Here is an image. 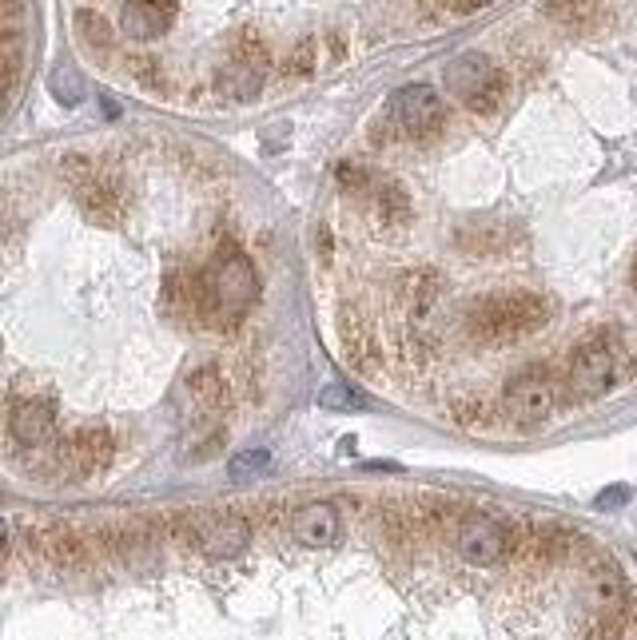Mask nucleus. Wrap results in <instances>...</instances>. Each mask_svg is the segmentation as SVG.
<instances>
[{
  "label": "nucleus",
  "instance_id": "9",
  "mask_svg": "<svg viewBox=\"0 0 637 640\" xmlns=\"http://www.w3.org/2000/svg\"><path fill=\"white\" fill-rule=\"evenodd\" d=\"M108 462H112V434L108 430H80L56 450V465L68 477L100 474Z\"/></svg>",
  "mask_w": 637,
  "mask_h": 640
},
{
  "label": "nucleus",
  "instance_id": "14",
  "mask_svg": "<svg viewBox=\"0 0 637 640\" xmlns=\"http://www.w3.org/2000/svg\"><path fill=\"white\" fill-rule=\"evenodd\" d=\"M179 12V0H124V12H120V29L132 36V41H156L172 29Z\"/></svg>",
  "mask_w": 637,
  "mask_h": 640
},
{
  "label": "nucleus",
  "instance_id": "20",
  "mask_svg": "<svg viewBox=\"0 0 637 640\" xmlns=\"http://www.w3.org/2000/svg\"><path fill=\"white\" fill-rule=\"evenodd\" d=\"M48 88H53L56 103H64V108H76L84 100V80L73 64H56L53 76H48Z\"/></svg>",
  "mask_w": 637,
  "mask_h": 640
},
{
  "label": "nucleus",
  "instance_id": "12",
  "mask_svg": "<svg viewBox=\"0 0 637 640\" xmlns=\"http://www.w3.org/2000/svg\"><path fill=\"white\" fill-rule=\"evenodd\" d=\"M9 434L24 450H44L56 438V410L44 398H21L9 413Z\"/></svg>",
  "mask_w": 637,
  "mask_h": 640
},
{
  "label": "nucleus",
  "instance_id": "4",
  "mask_svg": "<svg viewBox=\"0 0 637 640\" xmlns=\"http://www.w3.org/2000/svg\"><path fill=\"white\" fill-rule=\"evenodd\" d=\"M565 383H570V394L582 402L602 398L617 383V346L609 342V334H590V339L578 342V351L570 354Z\"/></svg>",
  "mask_w": 637,
  "mask_h": 640
},
{
  "label": "nucleus",
  "instance_id": "25",
  "mask_svg": "<svg viewBox=\"0 0 637 640\" xmlns=\"http://www.w3.org/2000/svg\"><path fill=\"white\" fill-rule=\"evenodd\" d=\"M315 68V41H304L299 48L292 52V60H287V73L292 76H307Z\"/></svg>",
  "mask_w": 637,
  "mask_h": 640
},
{
  "label": "nucleus",
  "instance_id": "21",
  "mask_svg": "<svg viewBox=\"0 0 637 640\" xmlns=\"http://www.w3.org/2000/svg\"><path fill=\"white\" fill-rule=\"evenodd\" d=\"M319 406L323 410H371V398H366L363 390H355V386H347V383H331L319 390Z\"/></svg>",
  "mask_w": 637,
  "mask_h": 640
},
{
  "label": "nucleus",
  "instance_id": "6",
  "mask_svg": "<svg viewBox=\"0 0 637 640\" xmlns=\"http://www.w3.org/2000/svg\"><path fill=\"white\" fill-rule=\"evenodd\" d=\"M442 120H447V108H442V96L430 84H407L387 103V124L407 140H422V135L439 132Z\"/></svg>",
  "mask_w": 637,
  "mask_h": 640
},
{
  "label": "nucleus",
  "instance_id": "26",
  "mask_svg": "<svg viewBox=\"0 0 637 640\" xmlns=\"http://www.w3.org/2000/svg\"><path fill=\"white\" fill-rule=\"evenodd\" d=\"M626 501H629V486H609V489H602V494L594 497L597 509H622Z\"/></svg>",
  "mask_w": 637,
  "mask_h": 640
},
{
  "label": "nucleus",
  "instance_id": "24",
  "mask_svg": "<svg viewBox=\"0 0 637 640\" xmlns=\"http://www.w3.org/2000/svg\"><path fill=\"white\" fill-rule=\"evenodd\" d=\"M343 351L355 366H371V339L355 331V319H343Z\"/></svg>",
  "mask_w": 637,
  "mask_h": 640
},
{
  "label": "nucleus",
  "instance_id": "18",
  "mask_svg": "<svg viewBox=\"0 0 637 640\" xmlns=\"http://www.w3.org/2000/svg\"><path fill=\"white\" fill-rule=\"evenodd\" d=\"M44 553L56 561V565H84V558H88V549H84V541L76 538L73 529H53V533H44Z\"/></svg>",
  "mask_w": 637,
  "mask_h": 640
},
{
  "label": "nucleus",
  "instance_id": "7",
  "mask_svg": "<svg viewBox=\"0 0 637 640\" xmlns=\"http://www.w3.org/2000/svg\"><path fill=\"white\" fill-rule=\"evenodd\" d=\"M558 406V386L546 366H526L506 383V413L514 426H542Z\"/></svg>",
  "mask_w": 637,
  "mask_h": 640
},
{
  "label": "nucleus",
  "instance_id": "8",
  "mask_svg": "<svg viewBox=\"0 0 637 640\" xmlns=\"http://www.w3.org/2000/svg\"><path fill=\"white\" fill-rule=\"evenodd\" d=\"M196 549L211 561H231L240 558L243 549L251 545V526L235 514H211L196 521Z\"/></svg>",
  "mask_w": 637,
  "mask_h": 640
},
{
  "label": "nucleus",
  "instance_id": "23",
  "mask_svg": "<svg viewBox=\"0 0 637 640\" xmlns=\"http://www.w3.org/2000/svg\"><path fill=\"white\" fill-rule=\"evenodd\" d=\"M267 465H272V454H267V450H240V454L228 462V477L231 482H251V477H260Z\"/></svg>",
  "mask_w": 637,
  "mask_h": 640
},
{
  "label": "nucleus",
  "instance_id": "11",
  "mask_svg": "<svg viewBox=\"0 0 637 640\" xmlns=\"http://www.w3.org/2000/svg\"><path fill=\"white\" fill-rule=\"evenodd\" d=\"M263 76H267V48L255 36H243L231 52L228 73L220 76V88H228L235 100H251L263 88Z\"/></svg>",
  "mask_w": 637,
  "mask_h": 640
},
{
  "label": "nucleus",
  "instance_id": "2",
  "mask_svg": "<svg viewBox=\"0 0 637 640\" xmlns=\"http://www.w3.org/2000/svg\"><path fill=\"white\" fill-rule=\"evenodd\" d=\"M550 319V302L542 295H530V290H506V295H491L486 302H479L474 310V334L491 346L502 342H518L538 334Z\"/></svg>",
  "mask_w": 637,
  "mask_h": 640
},
{
  "label": "nucleus",
  "instance_id": "27",
  "mask_svg": "<svg viewBox=\"0 0 637 640\" xmlns=\"http://www.w3.org/2000/svg\"><path fill=\"white\" fill-rule=\"evenodd\" d=\"M486 4H491V0H447V9L459 12V16H471V12L486 9Z\"/></svg>",
  "mask_w": 637,
  "mask_h": 640
},
{
  "label": "nucleus",
  "instance_id": "1",
  "mask_svg": "<svg viewBox=\"0 0 637 640\" xmlns=\"http://www.w3.org/2000/svg\"><path fill=\"white\" fill-rule=\"evenodd\" d=\"M196 299H199V307H204V315H211L216 322H228V327L231 322H240L251 310V302L260 299L255 263H251L240 247H223L208 267L199 271Z\"/></svg>",
  "mask_w": 637,
  "mask_h": 640
},
{
  "label": "nucleus",
  "instance_id": "10",
  "mask_svg": "<svg viewBox=\"0 0 637 640\" xmlns=\"http://www.w3.org/2000/svg\"><path fill=\"white\" fill-rule=\"evenodd\" d=\"M454 545H459V553L471 565H494V561L506 558V549H510V538H506V529L494 521V517H466L459 526V538H454Z\"/></svg>",
  "mask_w": 637,
  "mask_h": 640
},
{
  "label": "nucleus",
  "instance_id": "16",
  "mask_svg": "<svg viewBox=\"0 0 637 640\" xmlns=\"http://www.w3.org/2000/svg\"><path fill=\"white\" fill-rule=\"evenodd\" d=\"M459 247L471 255H498V251H506V228L491 216L466 219L459 228Z\"/></svg>",
  "mask_w": 637,
  "mask_h": 640
},
{
  "label": "nucleus",
  "instance_id": "5",
  "mask_svg": "<svg viewBox=\"0 0 637 640\" xmlns=\"http://www.w3.org/2000/svg\"><path fill=\"white\" fill-rule=\"evenodd\" d=\"M61 172L73 184V196L84 207V216L100 219V223H116V216L124 211V191H120L116 179L100 176L92 159H84V155H68Z\"/></svg>",
  "mask_w": 637,
  "mask_h": 640
},
{
  "label": "nucleus",
  "instance_id": "15",
  "mask_svg": "<svg viewBox=\"0 0 637 640\" xmlns=\"http://www.w3.org/2000/svg\"><path fill=\"white\" fill-rule=\"evenodd\" d=\"M184 398H188V410L196 418H216L228 410V383L216 366H196L184 374Z\"/></svg>",
  "mask_w": 637,
  "mask_h": 640
},
{
  "label": "nucleus",
  "instance_id": "19",
  "mask_svg": "<svg viewBox=\"0 0 637 640\" xmlns=\"http://www.w3.org/2000/svg\"><path fill=\"white\" fill-rule=\"evenodd\" d=\"M546 16L565 29H585L597 16V0H546Z\"/></svg>",
  "mask_w": 637,
  "mask_h": 640
},
{
  "label": "nucleus",
  "instance_id": "17",
  "mask_svg": "<svg viewBox=\"0 0 637 640\" xmlns=\"http://www.w3.org/2000/svg\"><path fill=\"white\" fill-rule=\"evenodd\" d=\"M375 211L383 223H407L410 199L395 179H375Z\"/></svg>",
  "mask_w": 637,
  "mask_h": 640
},
{
  "label": "nucleus",
  "instance_id": "28",
  "mask_svg": "<svg viewBox=\"0 0 637 640\" xmlns=\"http://www.w3.org/2000/svg\"><path fill=\"white\" fill-rule=\"evenodd\" d=\"M634 290H637V263H634Z\"/></svg>",
  "mask_w": 637,
  "mask_h": 640
},
{
  "label": "nucleus",
  "instance_id": "13",
  "mask_svg": "<svg viewBox=\"0 0 637 640\" xmlns=\"http://www.w3.org/2000/svg\"><path fill=\"white\" fill-rule=\"evenodd\" d=\"M343 533V517L331 501H307L292 517V538L307 549H331Z\"/></svg>",
  "mask_w": 637,
  "mask_h": 640
},
{
  "label": "nucleus",
  "instance_id": "3",
  "mask_svg": "<svg viewBox=\"0 0 637 640\" xmlns=\"http://www.w3.org/2000/svg\"><path fill=\"white\" fill-rule=\"evenodd\" d=\"M447 88L450 96H459L471 112L491 115L502 108L506 92H510V80L498 64L486 56V52H462L447 64Z\"/></svg>",
  "mask_w": 637,
  "mask_h": 640
},
{
  "label": "nucleus",
  "instance_id": "22",
  "mask_svg": "<svg viewBox=\"0 0 637 640\" xmlns=\"http://www.w3.org/2000/svg\"><path fill=\"white\" fill-rule=\"evenodd\" d=\"M76 36H80L88 48H100V52L112 48V29H108V21L100 12H88V9L76 12Z\"/></svg>",
  "mask_w": 637,
  "mask_h": 640
}]
</instances>
